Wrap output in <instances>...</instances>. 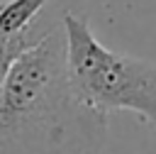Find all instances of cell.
I'll use <instances>...</instances> for the list:
<instances>
[{"instance_id": "7a4b0ae2", "label": "cell", "mask_w": 156, "mask_h": 154, "mask_svg": "<svg viewBox=\"0 0 156 154\" xmlns=\"http://www.w3.org/2000/svg\"><path fill=\"white\" fill-rule=\"evenodd\" d=\"M66 68L76 95L100 110H132L156 130V64L132 59L102 46L88 22L63 15Z\"/></svg>"}, {"instance_id": "277c9868", "label": "cell", "mask_w": 156, "mask_h": 154, "mask_svg": "<svg viewBox=\"0 0 156 154\" xmlns=\"http://www.w3.org/2000/svg\"><path fill=\"white\" fill-rule=\"evenodd\" d=\"M46 32H41V34H37L32 27L24 32V34H17V37H10V39H0V86H2V78H5V73H7V68L12 66V61L24 51V49H29L32 44H37L41 37H44Z\"/></svg>"}, {"instance_id": "6da1fadb", "label": "cell", "mask_w": 156, "mask_h": 154, "mask_svg": "<svg viewBox=\"0 0 156 154\" xmlns=\"http://www.w3.org/2000/svg\"><path fill=\"white\" fill-rule=\"evenodd\" d=\"M107 115L85 105L66 68L63 29L46 32L0 86V154H100Z\"/></svg>"}, {"instance_id": "3957f363", "label": "cell", "mask_w": 156, "mask_h": 154, "mask_svg": "<svg viewBox=\"0 0 156 154\" xmlns=\"http://www.w3.org/2000/svg\"><path fill=\"white\" fill-rule=\"evenodd\" d=\"M49 0H7L0 5V39L24 34Z\"/></svg>"}, {"instance_id": "5b68a950", "label": "cell", "mask_w": 156, "mask_h": 154, "mask_svg": "<svg viewBox=\"0 0 156 154\" xmlns=\"http://www.w3.org/2000/svg\"><path fill=\"white\" fill-rule=\"evenodd\" d=\"M151 154H156V147H154V149H151Z\"/></svg>"}]
</instances>
